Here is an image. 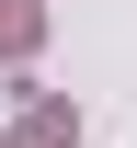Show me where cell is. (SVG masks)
I'll return each mask as SVG.
<instances>
[{"label": "cell", "mask_w": 137, "mask_h": 148, "mask_svg": "<svg viewBox=\"0 0 137 148\" xmlns=\"http://www.w3.org/2000/svg\"><path fill=\"white\" fill-rule=\"evenodd\" d=\"M69 137H80L69 103H23V148H69Z\"/></svg>", "instance_id": "cell-1"}, {"label": "cell", "mask_w": 137, "mask_h": 148, "mask_svg": "<svg viewBox=\"0 0 137 148\" xmlns=\"http://www.w3.org/2000/svg\"><path fill=\"white\" fill-rule=\"evenodd\" d=\"M34 34H46V23H34V0H0V57H23Z\"/></svg>", "instance_id": "cell-2"}]
</instances>
